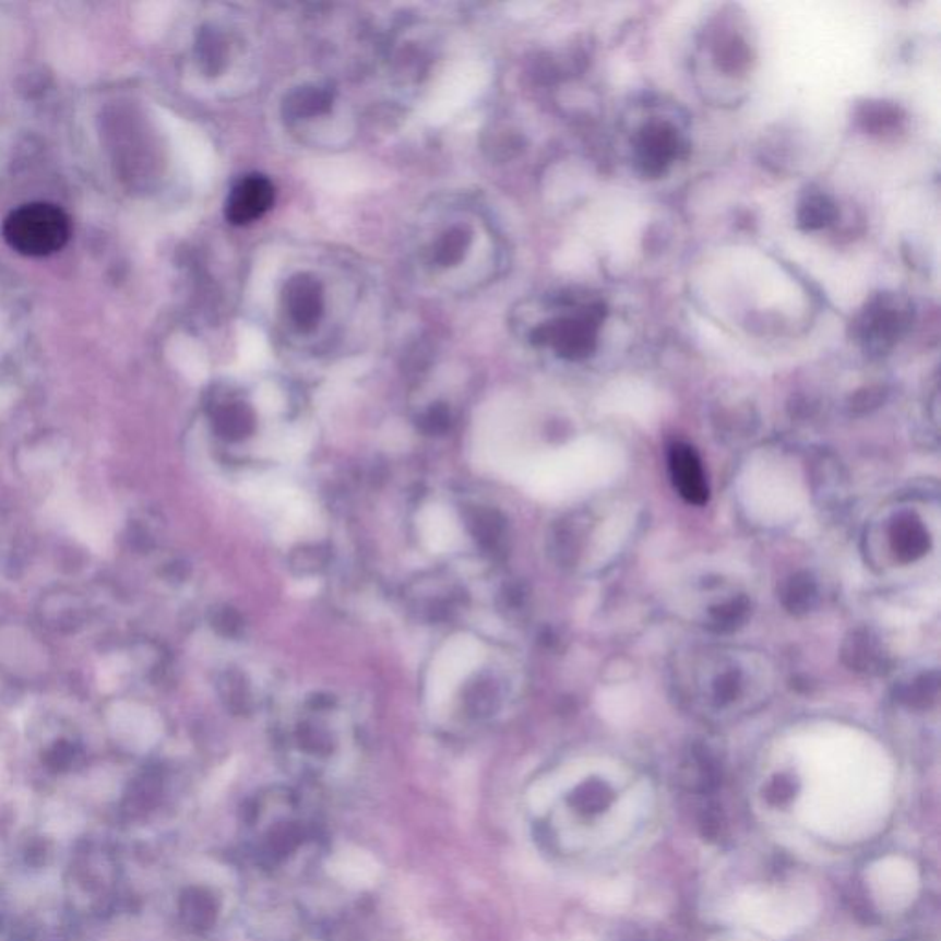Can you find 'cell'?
Returning a JSON list of instances; mask_svg holds the SVG:
<instances>
[{"label":"cell","mask_w":941,"mask_h":941,"mask_svg":"<svg viewBox=\"0 0 941 941\" xmlns=\"http://www.w3.org/2000/svg\"><path fill=\"white\" fill-rule=\"evenodd\" d=\"M212 628L223 636H236L243 629V620L238 610L233 607H222V609H215L212 615Z\"/></svg>","instance_id":"cell-17"},{"label":"cell","mask_w":941,"mask_h":941,"mask_svg":"<svg viewBox=\"0 0 941 941\" xmlns=\"http://www.w3.org/2000/svg\"><path fill=\"white\" fill-rule=\"evenodd\" d=\"M470 529L484 548L495 550L504 535V521L497 512L480 510L470 519Z\"/></svg>","instance_id":"cell-11"},{"label":"cell","mask_w":941,"mask_h":941,"mask_svg":"<svg viewBox=\"0 0 941 941\" xmlns=\"http://www.w3.org/2000/svg\"><path fill=\"white\" fill-rule=\"evenodd\" d=\"M451 425V416L445 407H432L429 413L424 416V429L429 432H445Z\"/></svg>","instance_id":"cell-19"},{"label":"cell","mask_w":941,"mask_h":941,"mask_svg":"<svg viewBox=\"0 0 941 941\" xmlns=\"http://www.w3.org/2000/svg\"><path fill=\"white\" fill-rule=\"evenodd\" d=\"M795 790L793 779L787 778V776H776L771 782V785H769L765 796H767L769 802L773 803V806H785V803H789L793 800Z\"/></svg>","instance_id":"cell-18"},{"label":"cell","mask_w":941,"mask_h":941,"mask_svg":"<svg viewBox=\"0 0 941 941\" xmlns=\"http://www.w3.org/2000/svg\"><path fill=\"white\" fill-rule=\"evenodd\" d=\"M214 419L217 432L228 440H239V438L247 437L254 427L252 413L245 407L243 403L238 402L219 405L215 408Z\"/></svg>","instance_id":"cell-6"},{"label":"cell","mask_w":941,"mask_h":941,"mask_svg":"<svg viewBox=\"0 0 941 941\" xmlns=\"http://www.w3.org/2000/svg\"><path fill=\"white\" fill-rule=\"evenodd\" d=\"M894 545L900 556L910 561V559L918 558L925 552L927 535L918 523H913L910 519H907V521H901L895 526Z\"/></svg>","instance_id":"cell-10"},{"label":"cell","mask_w":941,"mask_h":941,"mask_svg":"<svg viewBox=\"0 0 941 941\" xmlns=\"http://www.w3.org/2000/svg\"><path fill=\"white\" fill-rule=\"evenodd\" d=\"M285 309L289 319L300 327H311L317 324L322 313V293L317 279L308 274H298L285 285Z\"/></svg>","instance_id":"cell-4"},{"label":"cell","mask_w":941,"mask_h":941,"mask_svg":"<svg viewBox=\"0 0 941 941\" xmlns=\"http://www.w3.org/2000/svg\"><path fill=\"white\" fill-rule=\"evenodd\" d=\"M785 604L790 610H808L813 607L817 591L809 577H800L795 575L789 582V587L785 591Z\"/></svg>","instance_id":"cell-15"},{"label":"cell","mask_w":941,"mask_h":941,"mask_svg":"<svg viewBox=\"0 0 941 941\" xmlns=\"http://www.w3.org/2000/svg\"><path fill=\"white\" fill-rule=\"evenodd\" d=\"M72 225L63 210L50 203H28L13 210L2 236L15 252L28 258L56 254L69 243Z\"/></svg>","instance_id":"cell-1"},{"label":"cell","mask_w":941,"mask_h":941,"mask_svg":"<svg viewBox=\"0 0 941 941\" xmlns=\"http://www.w3.org/2000/svg\"><path fill=\"white\" fill-rule=\"evenodd\" d=\"M669 473L680 497L690 504L703 505L708 500V484L704 477L703 465L693 448L686 443H675L669 449Z\"/></svg>","instance_id":"cell-3"},{"label":"cell","mask_w":941,"mask_h":941,"mask_svg":"<svg viewBox=\"0 0 941 941\" xmlns=\"http://www.w3.org/2000/svg\"><path fill=\"white\" fill-rule=\"evenodd\" d=\"M45 762H47V767L52 769L56 773H67L83 762V752L78 745L72 743L69 739H59L47 750Z\"/></svg>","instance_id":"cell-13"},{"label":"cell","mask_w":941,"mask_h":941,"mask_svg":"<svg viewBox=\"0 0 941 941\" xmlns=\"http://www.w3.org/2000/svg\"><path fill=\"white\" fill-rule=\"evenodd\" d=\"M543 337L548 344H552L559 354L564 357H580L587 354L593 343V325L582 319H563L547 325L543 330Z\"/></svg>","instance_id":"cell-5"},{"label":"cell","mask_w":941,"mask_h":941,"mask_svg":"<svg viewBox=\"0 0 941 941\" xmlns=\"http://www.w3.org/2000/svg\"><path fill=\"white\" fill-rule=\"evenodd\" d=\"M612 790L601 779H587L570 795V803L583 814H598L612 803Z\"/></svg>","instance_id":"cell-7"},{"label":"cell","mask_w":941,"mask_h":941,"mask_svg":"<svg viewBox=\"0 0 941 941\" xmlns=\"http://www.w3.org/2000/svg\"><path fill=\"white\" fill-rule=\"evenodd\" d=\"M470 236L465 228L451 227L437 239L432 247V262L440 267H453L462 262L465 252L469 249Z\"/></svg>","instance_id":"cell-8"},{"label":"cell","mask_w":941,"mask_h":941,"mask_svg":"<svg viewBox=\"0 0 941 941\" xmlns=\"http://www.w3.org/2000/svg\"><path fill=\"white\" fill-rule=\"evenodd\" d=\"M274 204V184L263 175H247L234 184L228 193L225 215L236 227H245L262 219Z\"/></svg>","instance_id":"cell-2"},{"label":"cell","mask_w":941,"mask_h":941,"mask_svg":"<svg viewBox=\"0 0 941 941\" xmlns=\"http://www.w3.org/2000/svg\"><path fill=\"white\" fill-rule=\"evenodd\" d=\"M332 105V94L319 87L298 88L287 98L285 107L293 118H308L322 115Z\"/></svg>","instance_id":"cell-9"},{"label":"cell","mask_w":941,"mask_h":941,"mask_svg":"<svg viewBox=\"0 0 941 941\" xmlns=\"http://www.w3.org/2000/svg\"><path fill=\"white\" fill-rule=\"evenodd\" d=\"M327 563V552L320 547H302L298 548L297 552L293 553V569L302 574L317 572Z\"/></svg>","instance_id":"cell-16"},{"label":"cell","mask_w":941,"mask_h":941,"mask_svg":"<svg viewBox=\"0 0 941 941\" xmlns=\"http://www.w3.org/2000/svg\"><path fill=\"white\" fill-rule=\"evenodd\" d=\"M497 703H499V693L493 682L489 680H478L477 684L470 686L465 698V706L470 714L475 715H488L489 712H493Z\"/></svg>","instance_id":"cell-14"},{"label":"cell","mask_w":941,"mask_h":941,"mask_svg":"<svg viewBox=\"0 0 941 941\" xmlns=\"http://www.w3.org/2000/svg\"><path fill=\"white\" fill-rule=\"evenodd\" d=\"M219 692L228 708L245 712L250 706V692L247 680L239 671H225L219 679Z\"/></svg>","instance_id":"cell-12"}]
</instances>
